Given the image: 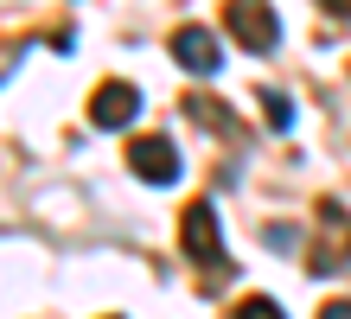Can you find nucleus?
Returning a JSON list of instances; mask_svg holds the SVG:
<instances>
[{"label": "nucleus", "mask_w": 351, "mask_h": 319, "mask_svg": "<svg viewBox=\"0 0 351 319\" xmlns=\"http://www.w3.org/2000/svg\"><path fill=\"white\" fill-rule=\"evenodd\" d=\"M319 319H351V300H326V307H319Z\"/></svg>", "instance_id": "nucleus-10"}, {"label": "nucleus", "mask_w": 351, "mask_h": 319, "mask_svg": "<svg viewBox=\"0 0 351 319\" xmlns=\"http://www.w3.org/2000/svg\"><path fill=\"white\" fill-rule=\"evenodd\" d=\"M262 96V115H268V128H287V121H294V102H287L281 90H256Z\"/></svg>", "instance_id": "nucleus-8"}, {"label": "nucleus", "mask_w": 351, "mask_h": 319, "mask_svg": "<svg viewBox=\"0 0 351 319\" xmlns=\"http://www.w3.org/2000/svg\"><path fill=\"white\" fill-rule=\"evenodd\" d=\"M185 115H192V121H204V128H217V134H230V109H217V102L211 96H185Z\"/></svg>", "instance_id": "nucleus-7"}, {"label": "nucleus", "mask_w": 351, "mask_h": 319, "mask_svg": "<svg viewBox=\"0 0 351 319\" xmlns=\"http://www.w3.org/2000/svg\"><path fill=\"white\" fill-rule=\"evenodd\" d=\"M223 26H230V38L243 51H256V58H268L281 45V19H275L268 0H223Z\"/></svg>", "instance_id": "nucleus-3"}, {"label": "nucleus", "mask_w": 351, "mask_h": 319, "mask_svg": "<svg viewBox=\"0 0 351 319\" xmlns=\"http://www.w3.org/2000/svg\"><path fill=\"white\" fill-rule=\"evenodd\" d=\"M306 268L313 274H339L351 268V211L339 198L313 204V243H306Z\"/></svg>", "instance_id": "nucleus-1"}, {"label": "nucleus", "mask_w": 351, "mask_h": 319, "mask_svg": "<svg viewBox=\"0 0 351 319\" xmlns=\"http://www.w3.org/2000/svg\"><path fill=\"white\" fill-rule=\"evenodd\" d=\"M128 173L147 179V185H173V179H179V147H173L167 134H141V141H128Z\"/></svg>", "instance_id": "nucleus-4"}, {"label": "nucleus", "mask_w": 351, "mask_h": 319, "mask_svg": "<svg viewBox=\"0 0 351 319\" xmlns=\"http://www.w3.org/2000/svg\"><path fill=\"white\" fill-rule=\"evenodd\" d=\"M167 45H173V58L185 64V71H198V77H211L217 64H223V45H217V32H211V26H179Z\"/></svg>", "instance_id": "nucleus-6"}, {"label": "nucleus", "mask_w": 351, "mask_h": 319, "mask_svg": "<svg viewBox=\"0 0 351 319\" xmlns=\"http://www.w3.org/2000/svg\"><path fill=\"white\" fill-rule=\"evenodd\" d=\"M319 7L332 13V19H351V0H319Z\"/></svg>", "instance_id": "nucleus-11"}, {"label": "nucleus", "mask_w": 351, "mask_h": 319, "mask_svg": "<svg viewBox=\"0 0 351 319\" xmlns=\"http://www.w3.org/2000/svg\"><path fill=\"white\" fill-rule=\"evenodd\" d=\"M134 115H141V90L134 83H121V77L96 83V96H90V121L96 128H128Z\"/></svg>", "instance_id": "nucleus-5"}, {"label": "nucleus", "mask_w": 351, "mask_h": 319, "mask_svg": "<svg viewBox=\"0 0 351 319\" xmlns=\"http://www.w3.org/2000/svg\"><path fill=\"white\" fill-rule=\"evenodd\" d=\"M230 319H287L275 300H268V294H250V300H237V313Z\"/></svg>", "instance_id": "nucleus-9"}, {"label": "nucleus", "mask_w": 351, "mask_h": 319, "mask_svg": "<svg viewBox=\"0 0 351 319\" xmlns=\"http://www.w3.org/2000/svg\"><path fill=\"white\" fill-rule=\"evenodd\" d=\"M179 249L192 255L198 268H211V274L230 268V262H223V230H217V204L211 198H192L179 211Z\"/></svg>", "instance_id": "nucleus-2"}]
</instances>
